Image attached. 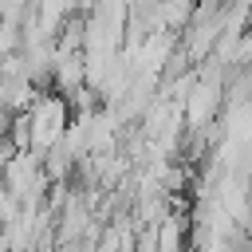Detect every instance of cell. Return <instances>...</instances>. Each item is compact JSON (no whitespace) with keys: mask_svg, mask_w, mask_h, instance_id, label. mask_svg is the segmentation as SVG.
<instances>
[{"mask_svg":"<svg viewBox=\"0 0 252 252\" xmlns=\"http://www.w3.org/2000/svg\"><path fill=\"white\" fill-rule=\"evenodd\" d=\"M28 122H32V150H35V154H47V150H55V146L63 142V134H67V126H71V106H67L63 94L43 91V94L32 102Z\"/></svg>","mask_w":252,"mask_h":252,"instance_id":"1","label":"cell"},{"mask_svg":"<svg viewBox=\"0 0 252 252\" xmlns=\"http://www.w3.org/2000/svg\"><path fill=\"white\" fill-rule=\"evenodd\" d=\"M79 87H87V55L75 51V55H55V67H51V91L55 94H75Z\"/></svg>","mask_w":252,"mask_h":252,"instance_id":"2","label":"cell"},{"mask_svg":"<svg viewBox=\"0 0 252 252\" xmlns=\"http://www.w3.org/2000/svg\"><path fill=\"white\" fill-rule=\"evenodd\" d=\"M20 217H24V205H20V201H16V197H12V193H8L4 185H0V228L16 224Z\"/></svg>","mask_w":252,"mask_h":252,"instance_id":"3","label":"cell"},{"mask_svg":"<svg viewBox=\"0 0 252 252\" xmlns=\"http://www.w3.org/2000/svg\"><path fill=\"white\" fill-rule=\"evenodd\" d=\"M0 252H8V240H4V232H0Z\"/></svg>","mask_w":252,"mask_h":252,"instance_id":"4","label":"cell"},{"mask_svg":"<svg viewBox=\"0 0 252 252\" xmlns=\"http://www.w3.org/2000/svg\"><path fill=\"white\" fill-rule=\"evenodd\" d=\"M39 252H55V248H39Z\"/></svg>","mask_w":252,"mask_h":252,"instance_id":"5","label":"cell"}]
</instances>
